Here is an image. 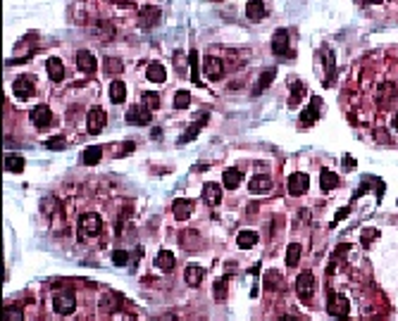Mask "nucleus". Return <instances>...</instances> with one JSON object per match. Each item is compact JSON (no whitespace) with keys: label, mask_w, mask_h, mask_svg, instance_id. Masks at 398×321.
<instances>
[{"label":"nucleus","mask_w":398,"mask_h":321,"mask_svg":"<svg viewBox=\"0 0 398 321\" xmlns=\"http://www.w3.org/2000/svg\"><path fill=\"white\" fill-rule=\"evenodd\" d=\"M100 228H103V219L98 216L96 212H86L79 216V238H86V236H96V233H100Z\"/></svg>","instance_id":"obj_1"},{"label":"nucleus","mask_w":398,"mask_h":321,"mask_svg":"<svg viewBox=\"0 0 398 321\" xmlns=\"http://www.w3.org/2000/svg\"><path fill=\"white\" fill-rule=\"evenodd\" d=\"M327 309H329L331 317L336 319H346L348 312H351V302L346 295H329V302H327Z\"/></svg>","instance_id":"obj_2"},{"label":"nucleus","mask_w":398,"mask_h":321,"mask_svg":"<svg viewBox=\"0 0 398 321\" xmlns=\"http://www.w3.org/2000/svg\"><path fill=\"white\" fill-rule=\"evenodd\" d=\"M153 119V109L148 105H131L129 107V112H126V121L129 124H134V126H138V124H151Z\"/></svg>","instance_id":"obj_3"},{"label":"nucleus","mask_w":398,"mask_h":321,"mask_svg":"<svg viewBox=\"0 0 398 321\" xmlns=\"http://www.w3.org/2000/svg\"><path fill=\"white\" fill-rule=\"evenodd\" d=\"M86 129H88V134H100L103 129H105V124H108V114L100 109V107H93L91 112H88V117H86Z\"/></svg>","instance_id":"obj_4"},{"label":"nucleus","mask_w":398,"mask_h":321,"mask_svg":"<svg viewBox=\"0 0 398 321\" xmlns=\"http://www.w3.org/2000/svg\"><path fill=\"white\" fill-rule=\"evenodd\" d=\"M203 74H205L207 79L217 81L222 74H224V62H222L220 57H215V55L203 57Z\"/></svg>","instance_id":"obj_5"},{"label":"nucleus","mask_w":398,"mask_h":321,"mask_svg":"<svg viewBox=\"0 0 398 321\" xmlns=\"http://www.w3.org/2000/svg\"><path fill=\"white\" fill-rule=\"evenodd\" d=\"M296 293L301 295L303 300H310V295L315 293V276L310 271H303L296 279Z\"/></svg>","instance_id":"obj_6"},{"label":"nucleus","mask_w":398,"mask_h":321,"mask_svg":"<svg viewBox=\"0 0 398 321\" xmlns=\"http://www.w3.org/2000/svg\"><path fill=\"white\" fill-rule=\"evenodd\" d=\"M53 309L57 314H72L77 309V297L72 293H60L53 297Z\"/></svg>","instance_id":"obj_7"},{"label":"nucleus","mask_w":398,"mask_h":321,"mask_svg":"<svg viewBox=\"0 0 398 321\" xmlns=\"http://www.w3.org/2000/svg\"><path fill=\"white\" fill-rule=\"evenodd\" d=\"M29 119H31V124H36L39 129H43V126H50V121H53V112H50V107L36 105L34 109H31Z\"/></svg>","instance_id":"obj_8"},{"label":"nucleus","mask_w":398,"mask_h":321,"mask_svg":"<svg viewBox=\"0 0 398 321\" xmlns=\"http://www.w3.org/2000/svg\"><path fill=\"white\" fill-rule=\"evenodd\" d=\"M12 91H14V95L19 98V100H27V98H31L34 95V79L31 76H19V79H14V83H12Z\"/></svg>","instance_id":"obj_9"},{"label":"nucleus","mask_w":398,"mask_h":321,"mask_svg":"<svg viewBox=\"0 0 398 321\" xmlns=\"http://www.w3.org/2000/svg\"><path fill=\"white\" fill-rule=\"evenodd\" d=\"M308 186H310V178H308V174L296 172V174L288 176V193H291V195H303V193L308 190Z\"/></svg>","instance_id":"obj_10"},{"label":"nucleus","mask_w":398,"mask_h":321,"mask_svg":"<svg viewBox=\"0 0 398 321\" xmlns=\"http://www.w3.org/2000/svg\"><path fill=\"white\" fill-rule=\"evenodd\" d=\"M288 48H291V45H288V31L286 29H279L275 34V38H272V50H275V55H279V57H288V55H291Z\"/></svg>","instance_id":"obj_11"},{"label":"nucleus","mask_w":398,"mask_h":321,"mask_svg":"<svg viewBox=\"0 0 398 321\" xmlns=\"http://www.w3.org/2000/svg\"><path fill=\"white\" fill-rule=\"evenodd\" d=\"M77 67L81 69L83 74H93L98 69V62L88 50H79V53H77Z\"/></svg>","instance_id":"obj_12"},{"label":"nucleus","mask_w":398,"mask_h":321,"mask_svg":"<svg viewBox=\"0 0 398 321\" xmlns=\"http://www.w3.org/2000/svg\"><path fill=\"white\" fill-rule=\"evenodd\" d=\"M319 109H322V100L315 95V98L310 100V105L303 109L301 124H313V121H317V117H319Z\"/></svg>","instance_id":"obj_13"},{"label":"nucleus","mask_w":398,"mask_h":321,"mask_svg":"<svg viewBox=\"0 0 398 321\" xmlns=\"http://www.w3.org/2000/svg\"><path fill=\"white\" fill-rule=\"evenodd\" d=\"M160 22V7H143L141 10V27L143 29H153Z\"/></svg>","instance_id":"obj_14"},{"label":"nucleus","mask_w":398,"mask_h":321,"mask_svg":"<svg viewBox=\"0 0 398 321\" xmlns=\"http://www.w3.org/2000/svg\"><path fill=\"white\" fill-rule=\"evenodd\" d=\"M205 121H207V114H203V117H200L198 121H193L191 126H189V129H186L184 134L179 136V141H177V143H181V145H184V143H191L193 138H196V136L200 134V129H203V124H205Z\"/></svg>","instance_id":"obj_15"},{"label":"nucleus","mask_w":398,"mask_h":321,"mask_svg":"<svg viewBox=\"0 0 398 321\" xmlns=\"http://www.w3.org/2000/svg\"><path fill=\"white\" fill-rule=\"evenodd\" d=\"M203 276H205V269L198 267V264H189L186 267V271H184V281L189 283V285H200V281H203Z\"/></svg>","instance_id":"obj_16"},{"label":"nucleus","mask_w":398,"mask_h":321,"mask_svg":"<svg viewBox=\"0 0 398 321\" xmlns=\"http://www.w3.org/2000/svg\"><path fill=\"white\" fill-rule=\"evenodd\" d=\"M246 14L250 22H260V19H265V2L262 0H248L246 2Z\"/></svg>","instance_id":"obj_17"},{"label":"nucleus","mask_w":398,"mask_h":321,"mask_svg":"<svg viewBox=\"0 0 398 321\" xmlns=\"http://www.w3.org/2000/svg\"><path fill=\"white\" fill-rule=\"evenodd\" d=\"M222 181H224V188H229V190H236V188L241 186V181H243V174H241L239 169L229 167V169H224V174H222Z\"/></svg>","instance_id":"obj_18"},{"label":"nucleus","mask_w":398,"mask_h":321,"mask_svg":"<svg viewBox=\"0 0 398 321\" xmlns=\"http://www.w3.org/2000/svg\"><path fill=\"white\" fill-rule=\"evenodd\" d=\"M248 188H250V193H267V190L272 188V178L267 174H258V176L250 178Z\"/></svg>","instance_id":"obj_19"},{"label":"nucleus","mask_w":398,"mask_h":321,"mask_svg":"<svg viewBox=\"0 0 398 321\" xmlns=\"http://www.w3.org/2000/svg\"><path fill=\"white\" fill-rule=\"evenodd\" d=\"M45 69H48V76H50L53 81H62V79H65V65H62V60L50 57V60L45 62Z\"/></svg>","instance_id":"obj_20"},{"label":"nucleus","mask_w":398,"mask_h":321,"mask_svg":"<svg viewBox=\"0 0 398 321\" xmlns=\"http://www.w3.org/2000/svg\"><path fill=\"white\" fill-rule=\"evenodd\" d=\"M146 76H148V81H153V83H162V81L167 79V69L162 67L160 62H151L148 69H146Z\"/></svg>","instance_id":"obj_21"},{"label":"nucleus","mask_w":398,"mask_h":321,"mask_svg":"<svg viewBox=\"0 0 398 321\" xmlns=\"http://www.w3.org/2000/svg\"><path fill=\"white\" fill-rule=\"evenodd\" d=\"M203 200H205L207 205H220L222 188L217 186V183H205V186H203Z\"/></svg>","instance_id":"obj_22"},{"label":"nucleus","mask_w":398,"mask_h":321,"mask_svg":"<svg viewBox=\"0 0 398 321\" xmlns=\"http://www.w3.org/2000/svg\"><path fill=\"white\" fill-rule=\"evenodd\" d=\"M193 207H196V205H193V200H186V198H184V200L174 202V207H172V210H174V216H177L179 221H184V219H189V216H191Z\"/></svg>","instance_id":"obj_23"},{"label":"nucleus","mask_w":398,"mask_h":321,"mask_svg":"<svg viewBox=\"0 0 398 321\" xmlns=\"http://www.w3.org/2000/svg\"><path fill=\"white\" fill-rule=\"evenodd\" d=\"M339 186V176L334 174V172H329V169H322L319 172V188L324 190V193H329L331 188Z\"/></svg>","instance_id":"obj_24"},{"label":"nucleus","mask_w":398,"mask_h":321,"mask_svg":"<svg viewBox=\"0 0 398 321\" xmlns=\"http://www.w3.org/2000/svg\"><path fill=\"white\" fill-rule=\"evenodd\" d=\"M155 264H158V269H162V271H172L174 264H177V259H174V254L169 252V250H160L158 257H155Z\"/></svg>","instance_id":"obj_25"},{"label":"nucleus","mask_w":398,"mask_h":321,"mask_svg":"<svg viewBox=\"0 0 398 321\" xmlns=\"http://www.w3.org/2000/svg\"><path fill=\"white\" fill-rule=\"evenodd\" d=\"M255 243H258V233H255V231H241V233L236 236V245H239L241 250H250Z\"/></svg>","instance_id":"obj_26"},{"label":"nucleus","mask_w":398,"mask_h":321,"mask_svg":"<svg viewBox=\"0 0 398 321\" xmlns=\"http://www.w3.org/2000/svg\"><path fill=\"white\" fill-rule=\"evenodd\" d=\"M5 169L12 172V174H19V172L24 169V157H22V155H14V152L5 155Z\"/></svg>","instance_id":"obj_27"},{"label":"nucleus","mask_w":398,"mask_h":321,"mask_svg":"<svg viewBox=\"0 0 398 321\" xmlns=\"http://www.w3.org/2000/svg\"><path fill=\"white\" fill-rule=\"evenodd\" d=\"M100 157H103V147L91 145L81 152V164H96V162H100Z\"/></svg>","instance_id":"obj_28"},{"label":"nucleus","mask_w":398,"mask_h":321,"mask_svg":"<svg viewBox=\"0 0 398 321\" xmlns=\"http://www.w3.org/2000/svg\"><path fill=\"white\" fill-rule=\"evenodd\" d=\"M179 243H181V248H186V250H196V248L200 245V241H198V231H184L181 238H179Z\"/></svg>","instance_id":"obj_29"},{"label":"nucleus","mask_w":398,"mask_h":321,"mask_svg":"<svg viewBox=\"0 0 398 321\" xmlns=\"http://www.w3.org/2000/svg\"><path fill=\"white\" fill-rule=\"evenodd\" d=\"M124 98H126V86H124V81H112L110 83V100L112 103H124Z\"/></svg>","instance_id":"obj_30"},{"label":"nucleus","mask_w":398,"mask_h":321,"mask_svg":"<svg viewBox=\"0 0 398 321\" xmlns=\"http://www.w3.org/2000/svg\"><path fill=\"white\" fill-rule=\"evenodd\" d=\"M301 262V245L298 243H291L286 248V264L288 267H296Z\"/></svg>","instance_id":"obj_31"},{"label":"nucleus","mask_w":398,"mask_h":321,"mask_svg":"<svg viewBox=\"0 0 398 321\" xmlns=\"http://www.w3.org/2000/svg\"><path fill=\"white\" fill-rule=\"evenodd\" d=\"M189 67H191V81L200 86V76H198V74H200V67H198V53H196V50L189 53Z\"/></svg>","instance_id":"obj_32"},{"label":"nucleus","mask_w":398,"mask_h":321,"mask_svg":"<svg viewBox=\"0 0 398 321\" xmlns=\"http://www.w3.org/2000/svg\"><path fill=\"white\" fill-rule=\"evenodd\" d=\"M93 34H96L98 38L110 40L112 36H115V29H112L110 22H98V24H96V31H93Z\"/></svg>","instance_id":"obj_33"},{"label":"nucleus","mask_w":398,"mask_h":321,"mask_svg":"<svg viewBox=\"0 0 398 321\" xmlns=\"http://www.w3.org/2000/svg\"><path fill=\"white\" fill-rule=\"evenodd\" d=\"M275 69H267V71H262L260 74V81H258V88H255V93H262V91H267V86L275 81Z\"/></svg>","instance_id":"obj_34"},{"label":"nucleus","mask_w":398,"mask_h":321,"mask_svg":"<svg viewBox=\"0 0 398 321\" xmlns=\"http://www.w3.org/2000/svg\"><path fill=\"white\" fill-rule=\"evenodd\" d=\"M189 105H191V93L189 91H177V95H174V107L177 109H186Z\"/></svg>","instance_id":"obj_35"},{"label":"nucleus","mask_w":398,"mask_h":321,"mask_svg":"<svg viewBox=\"0 0 398 321\" xmlns=\"http://www.w3.org/2000/svg\"><path fill=\"white\" fill-rule=\"evenodd\" d=\"M322 57H324V69H327V81L334 76V53H329V50H322Z\"/></svg>","instance_id":"obj_36"},{"label":"nucleus","mask_w":398,"mask_h":321,"mask_svg":"<svg viewBox=\"0 0 398 321\" xmlns=\"http://www.w3.org/2000/svg\"><path fill=\"white\" fill-rule=\"evenodd\" d=\"M103 65H105V71H108V74H117V71H122V60H117V57H108Z\"/></svg>","instance_id":"obj_37"},{"label":"nucleus","mask_w":398,"mask_h":321,"mask_svg":"<svg viewBox=\"0 0 398 321\" xmlns=\"http://www.w3.org/2000/svg\"><path fill=\"white\" fill-rule=\"evenodd\" d=\"M227 283H229L227 276H222L220 281H215V297H217V300H224V297H227Z\"/></svg>","instance_id":"obj_38"},{"label":"nucleus","mask_w":398,"mask_h":321,"mask_svg":"<svg viewBox=\"0 0 398 321\" xmlns=\"http://www.w3.org/2000/svg\"><path fill=\"white\" fill-rule=\"evenodd\" d=\"M303 93H305V86H303V83H296V86H293V91H291V100H288V105L291 107L298 105V103H301V98H303Z\"/></svg>","instance_id":"obj_39"},{"label":"nucleus","mask_w":398,"mask_h":321,"mask_svg":"<svg viewBox=\"0 0 398 321\" xmlns=\"http://www.w3.org/2000/svg\"><path fill=\"white\" fill-rule=\"evenodd\" d=\"M5 321H24V312L19 307H7L5 309Z\"/></svg>","instance_id":"obj_40"},{"label":"nucleus","mask_w":398,"mask_h":321,"mask_svg":"<svg viewBox=\"0 0 398 321\" xmlns=\"http://www.w3.org/2000/svg\"><path fill=\"white\" fill-rule=\"evenodd\" d=\"M65 145H67V141L62 136H53L50 141H45V147L48 150H65Z\"/></svg>","instance_id":"obj_41"},{"label":"nucleus","mask_w":398,"mask_h":321,"mask_svg":"<svg viewBox=\"0 0 398 321\" xmlns=\"http://www.w3.org/2000/svg\"><path fill=\"white\" fill-rule=\"evenodd\" d=\"M143 105H148L151 109H158V107H160V95L151 93V91H148V93H143Z\"/></svg>","instance_id":"obj_42"},{"label":"nucleus","mask_w":398,"mask_h":321,"mask_svg":"<svg viewBox=\"0 0 398 321\" xmlns=\"http://www.w3.org/2000/svg\"><path fill=\"white\" fill-rule=\"evenodd\" d=\"M112 262H115L117 267L129 264V252H126V250H115V252H112Z\"/></svg>","instance_id":"obj_43"},{"label":"nucleus","mask_w":398,"mask_h":321,"mask_svg":"<svg viewBox=\"0 0 398 321\" xmlns=\"http://www.w3.org/2000/svg\"><path fill=\"white\" fill-rule=\"evenodd\" d=\"M377 236H379V231H377V228H365V231H362V245L367 248V245H370V243L374 241Z\"/></svg>","instance_id":"obj_44"},{"label":"nucleus","mask_w":398,"mask_h":321,"mask_svg":"<svg viewBox=\"0 0 398 321\" xmlns=\"http://www.w3.org/2000/svg\"><path fill=\"white\" fill-rule=\"evenodd\" d=\"M265 285H267L270 290H275V285H279V274H277V271H267V276H265Z\"/></svg>","instance_id":"obj_45"},{"label":"nucleus","mask_w":398,"mask_h":321,"mask_svg":"<svg viewBox=\"0 0 398 321\" xmlns=\"http://www.w3.org/2000/svg\"><path fill=\"white\" fill-rule=\"evenodd\" d=\"M374 138H377L379 143H391L389 134H386V131H382V129H377V131H374Z\"/></svg>","instance_id":"obj_46"},{"label":"nucleus","mask_w":398,"mask_h":321,"mask_svg":"<svg viewBox=\"0 0 398 321\" xmlns=\"http://www.w3.org/2000/svg\"><path fill=\"white\" fill-rule=\"evenodd\" d=\"M343 167H346V169H356V160H353L351 155H346V157H343Z\"/></svg>","instance_id":"obj_47"},{"label":"nucleus","mask_w":398,"mask_h":321,"mask_svg":"<svg viewBox=\"0 0 398 321\" xmlns=\"http://www.w3.org/2000/svg\"><path fill=\"white\" fill-rule=\"evenodd\" d=\"M348 212H351V207H343V210H339V212H336V221H341V219H343V216H346Z\"/></svg>","instance_id":"obj_48"},{"label":"nucleus","mask_w":398,"mask_h":321,"mask_svg":"<svg viewBox=\"0 0 398 321\" xmlns=\"http://www.w3.org/2000/svg\"><path fill=\"white\" fill-rule=\"evenodd\" d=\"M277 321H296V319H293L291 314H284V317H279V319H277Z\"/></svg>","instance_id":"obj_49"},{"label":"nucleus","mask_w":398,"mask_h":321,"mask_svg":"<svg viewBox=\"0 0 398 321\" xmlns=\"http://www.w3.org/2000/svg\"><path fill=\"white\" fill-rule=\"evenodd\" d=\"M362 2H370V5H379L382 0H362Z\"/></svg>","instance_id":"obj_50"},{"label":"nucleus","mask_w":398,"mask_h":321,"mask_svg":"<svg viewBox=\"0 0 398 321\" xmlns=\"http://www.w3.org/2000/svg\"><path fill=\"white\" fill-rule=\"evenodd\" d=\"M394 129H396V131H398V114H396V117H394Z\"/></svg>","instance_id":"obj_51"}]
</instances>
